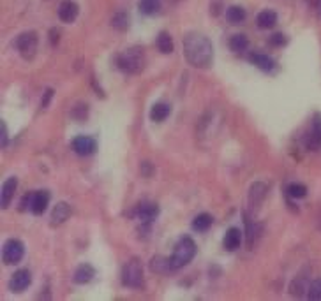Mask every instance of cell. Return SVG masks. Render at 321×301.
<instances>
[{"label": "cell", "instance_id": "6da1fadb", "mask_svg": "<svg viewBox=\"0 0 321 301\" xmlns=\"http://www.w3.org/2000/svg\"><path fill=\"white\" fill-rule=\"evenodd\" d=\"M183 55L191 66L206 69L213 62V46L203 34L191 32L183 37Z\"/></svg>", "mask_w": 321, "mask_h": 301}, {"label": "cell", "instance_id": "7a4b0ae2", "mask_svg": "<svg viewBox=\"0 0 321 301\" xmlns=\"http://www.w3.org/2000/svg\"><path fill=\"white\" fill-rule=\"evenodd\" d=\"M147 64V56H145V49L140 46L129 48L124 53L117 56V66L120 71L127 72V74H138L145 69Z\"/></svg>", "mask_w": 321, "mask_h": 301}, {"label": "cell", "instance_id": "3957f363", "mask_svg": "<svg viewBox=\"0 0 321 301\" xmlns=\"http://www.w3.org/2000/svg\"><path fill=\"white\" fill-rule=\"evenodd\" d=\"M194 255H196V243H194L189 236H185V238H182L180 242L177 243L175 252L171 255L173 269H178V268H182V266L189 264V262L194 259Z\"/></svg>", "mask_w": 321, "mask_h": 301}, {"label": "cell", "instance_id": "277c9868", "mask_svg": "<svg viewBox=\"0 0 321 301\" xmlns=\"http://www.w3.org/2000/svg\"><path fill=\"white\" fill-rule=\"evenodd\" d=\"M122 282H124L125 287H131V289H140L141 285H143V266H141L140 259L132 257L131 261L124 266Z\"/></svg>", "mask_w": 321, "mask_h": 301}, {"label": "cell", "instance_id": "5b68a950", "mask_svg": "<svg viewBox=\"0 0 321 301\" xmlns=\"http://www.w3.org/2000/svg\"><path fill=\"white\" fill-rule=\"evenodd\" d=\"M37 44H39V37H37V34L32 32V30L20 34L16 39V48L25 60H32L34 56H36Z\"/></svg>", "mask_w": 321, "mask_h": 301}, {"label": "cell", "instance_id": "8992f818", "mask_svg": "<svg viewBox=\"0 0 321 301\" xmlns=\"http://www.w3.org/2000/svg\"><path fill=\"white\" fill-rule=\"evenodd\" d=\"M25 254V245L16 238H11L4 243L2 249V261L4 264H18Z\"/></svg>", "mask_w": 321, "mask_h": 301}, {"label": "cell", "instance_id": "52a82bcc", "mask_svg": "<svg viewBox=\"0 0 321 301\" xmlns=\"http://www.w3.org/2000/svg\"><path fill=\"white\" fill-rule=\"evenodd\" d=\"M305 146H307L309 150H314V152L321 148V115L319 113L314 115L311 131H309L307 136H305Z\"/></svg>", "mask_w": 321, "mask_h": 301}, {"label": "cell", "instance_id": "ba28073f", "mask_svg": "<svg viewBox=\"0 0 321 301\" xmlns=\"http://www.w3.org/2000/svg\"><path fill=\"white\" fill-rule=\"evenodd\" d=\"M71 146L78 155H82V157H89V155H92L95 152L97 143H95L94 138H89V136H78V138L72 139Z\"/></svg>", "mask_w": 321, "mask_h": 301}, {"label": "cell", "instance_id": "9c48e42d", "mask_svg": "<svg viewBox=\"0 0 321 301\" xmlns=\"http://www.w3.org/2000/svg\"><path fill=\"white\" fill-rule=\"evenodd\" d=\"M266 192H269V189H266L265 184H261V182H256V184L251 185L249 189V208L252 212H258L259 206L263 204V201H265L266 197Z\"/></svg>", "mask_w": 321, "mask_h": 301}, {"label": "cell", "instance_id": "30bf717a", "mask_svg": "<svg viewBox=\"0 0 321 301\" xmlns=\"http://www.w3.org/2000/svg\"><path fill=\"white\" fill-rule=\"evenodd\" d=\"M32 284V275L29 269H18L9 280V289L13 292H23L29 285Z\"/></svg>", "mask_w": 321, "mask_h": 301}, {"label": "cell", "instance_id": "8fae6325", "mask_svg": "<svg viewBox=\"0 0 321 301\" xmlns=\"http://www.w3.org/2000/svg\"><path fill=\"white\" fill-rule=\"evenodd\" d=\"M16 187H18V180L14 176L7 178L6 182L2 184V192H0V206L4 209L9 208L11 201L14 197V192H16Z\"/></svg>", "mask_w": 321, "mask_h": 301}, {"label": "cell", "instance_id": "7c38bea8", "mask_svg": "<svg viewBox=\"0 0 321 301\" xmlns=\"http://www.w3.org/2000/svg\"><path fill=\"white\" fill-rule=\"evenodd\" d=\"M78 13H79L78 4L72 2V0H64L59 7V18L64 23H72L78 18Z\"/></svg>", "mask_w": 321, "mask_h": 301}, {"label": "cell", "instance_id": "4fadbf2b", "mask_svg": "<svg viewBox=\"0 0 321 301\" xmlns=\"http://www.w3.org/2000/svg\"><path fill=\"white\" fill-rule=\"evenodd\" d=\"M223 245L228 252H235L236 249H240V245H242V231L238 227H229L226 234H224Z\"/></svg>", "mask_w": 321, "mask_h": 301}, {"label": "cell", "instance_id": "5bb4252c", "mask_svg": "<svg viewBox=\"0 0 321 301\" xmlns=\"http://www.w3.org/2000/svg\"><path fill=\"white\" fill-rule=\"evenodd\" d=\"M49 203V194L46 190H39V192L32 194V203H30V212L34 215H43L48 208Z\"/></svg>", "mask_w": 321, "mask_h": 301}, {"label": "cell", "instance_id": "9a60e30c", "mask_svg": "<svg viewBox=\"0 0 321 301\" xmlns=\"http://www.w3.org/2000/svg\"><path fill=\"white\" fill-rule=\"evenodd\" d=\"M138 219L141 220L143 224H150L155 217L159 215V206L154 203H141L140 206L136 208Z\"/></svg>", "mask_w": 321, "mask_h": 301}, {"label": "cell", "instance_id": "2e32d148", "mask_svg": "<svg viewBox=\"0 0 321 301\" xmlns=\"http://www.w3.org/2000/svg\"><path fill=\"white\" fill-rule=\"evenodd\" d=\"M69 217H71V206L67 203H64V201L57 203V206L51 212V224L53 226H60V224L66 222Z\"/></svg>", "mask_w": 321, "mask_h": 301}, {"label": "cell", "instance_id": "e0dca14e", "mask_svg": "<svg viewBox=\"0 0 321 301\" xmlns=\"http://www.w3.org/2000/svg\"><path fill=\"white\" fill-rule=\"evenodd\" d=\"M95 277V269L92 268L90 264H79L78 268H76L74 272V277H72V280L76 282V284H89V282L92 280V278Z\"/></svg>", "mask_w": 321, "mask_h": 301}, {"label": "cell", "instance_id": "ac0fdd59", "mask_svg": "<svg viewBox=\"0 0 321 301\" xmlns=\"http://www.w3.org/2000/svg\"><path fill=\"white\" fill-rule=\"evenodd\" d=\"M307 291H309V282L307 278L304 277H297L295 280L291 282V285H289V292H291V296H295V298H304V296H307Z\"/></svg>", "mask_w": 321, "mask_h": 301}, {"label": "cell", "instance_id": "d6986e66", "mask_svg": "<svg viewBox=\"0 0 321 301\" xmlns=\"http://www.w3.org/2000/svg\"><path fill=\"white\" fill-rule=\"evenodd\" d=\"M170 113H171L170 104H166V102H157V104L152 106L150 118H152V122H164L168 116H170Z\"/></svg>", "mask_w": 321, "mask_h": 301}, {"label": "cell", "instance_id": "ffe728a7", "mask_svg": "<svg viewBox=\"0 0 321 301\" xmlns=\"http://www.w3.org/2000/svg\"><path fill=\"white\" fill-rule=\"evenodd\" d=\"M256 21H258L259 28H272V26H275V23H277V14L270 9H265L258 14Z\"/></svg>", "mask_w": 321, "mask_h": 301}, {"label": "cell", "instance_id": "44dd1931", "mask_svg": "<svg viewBox=\"0 0 321 301\" xmlns=\"http://www.w3.org/2000/svg\"><path fill=\"white\" fill-rule=\"evenodd\" d=\"M150 269L155 273H166L173 269V264H171V257H163V255H157L150 261Z\"/></svg>", "mask_w": 321, "mask_h": 301}, {"label": "cell", "instance_id": "7402d4cb", "mask_svg": "<svg viewBox=\"0 0 321 301\" xmlns=\"http://www.w3.org/2000/svg\"><path fill=\"white\" fill-rule=\"evenodd\" d=\"M251 62L254 64L258 69H261V71H265V72L272 71L274 67H275V62H274L272 58H270L269 55H259V53H256V55H251Z\"/></svg>", "mask_w": 321, "mask_h": 301}, {"label": "cell", "instance_id": "603a6c76", "mask_svg": "<svg viewBox=\"0 0 321 301\" xmlns=\"http://www.w3.org/2000/svg\"><path fill=\"white\" fill-rule=\"evenodd\" d=\"M226 18H228L229 23H233V25L242 23V21L246 20V9H242L240 6H231V7H228Z\"/></svg>", "mask_w": 321, "mask_h": 301}, {"label": "cell", "instance_id": "cb8c5ba5", "mask_svg": "<svg viewBox=\"0 0 321 301\" xmlns=\"http://www.w3.org/2000/svg\"><path fill=\"white\" fill-rule=\"evenodd\" d=\"M212 222H213L212 215H208V213H200L198 217H194L193 227H194L196 231H200V232H205V231H208V229H210Z\"/></svg>", "mask_w": 321, "mask_h": 301}, {"label": "cell", "instance_id": "d4e9b609", "mask_svg": "<svg viewBox=\"0 0 321 301\" xmlns=\"http://www.w3.org/2000/svg\"><path fill=\"white\" fill-rule=\"evenodd\" d=\"M157 48L164 55L173 53V39H171V36L168 32H160L157 36Z\"/></svg>", "mask_w": 321, "mask_h": 301}, {"label": "cell", "instance_id": "484cf974", "mask_svg": "<svg viewBox=\"0 0 321 301\" xmlns=\"http://www.w3.org/2000/svg\"><path fill=\"white\" fill-rule=\"evenodd\" d=\"M247 46H249V41H247V37L244 36V34H236V36H233L231 39H229V49L235 53L246 51Z\"/></svg>", "mask_w": 321, "mask_h": 301}, {"label": "cell", "instance_id": "4316f807", "mask_svg": "<svg viewBox=\"0 0 321 301\" xmlns=\"http://www.w3.org/2000/svg\"><path fill=\"white\" fill-rule=\"evenodd\" d=\"M246 226H247V247L252 249V245L256 243V239L261 234V226L259 224H252L249 219H246Z\"/></svg>", "mask_w": 321, "mask_h": 301}, {"label": "cell", "instance_id": "83f0119b", "mask_svg": "<svg viewBox=\"0 0 321 301\" xmlns=\"http://www.w3.org/2000/svg\"><path fill=\"white\" fill-rule=\"evenodd\" d=\"M112 26L117 30H120V32L127 30L129 28V14L125 13V11H118V13H115L112 18Z\"/></svg>", "mask_w": 321, "mask_h": 301}, {"label": "cell", "instance_id": "f1b7e54d", "mask_svg": "<svg viewBox=\"0 0 321 301\" xmlns=\"http://www.w3.org/2000/svg\"><path fill=\"white\" fill-rule=\"evenodd\" d=\"M138 7H140V11L143 14H148V16H150V14H155L160 9V2L159 0H140Z\"/></svg>", "mask_w": 321, "mask_h": 301}, {"label": "cell", "instance_id": "f546056e", "mask_svg": "<svg viewBox=\"0 0 321 301\" xmlns=\"http://www.w3.org/2000/svg\"><path fill=\"white\" fill-rule=\"evenodd\" d=\"M286 192H288V196L293 197V199H302V197L307 196V187L302 184H291Z\"/></svg>", "mask_w": 321, "mask_h": 301}, {"label": "cell", "instance_id": "4dcf8cb0", "mask_svg": "<svg viewBox=\"0 0 321 301\" xmlns=\"http://www.w3.org/2000/svg\"><path fill=\"white\" fill-rule=\"evenodd\" d=\"M307 298L319 301L321 299V278H316L314 282L309 284V291H307Z\"/></svg>", "mask_w": 321, "mask_h": 301}, {"label": "cell", "instance_id": "1f68e13d", "mask_svg": "<svg viewBox=\"0 0 321 301\" xmlns=\"http://www.w3.org/2000/svg\"><path fill=\"white\" fill-rule=\"evenodd\" d=\"M71 116L76 118V120H85V118L89 116V106H87V104H78L74 109H72Z\"/></svg>", "mask_w": 321, "mask_h": 301}, {"label": "cell", "instance_id": "d6a6232c", "mask_svg": "<svg viewBox=\"0 0 321 301\" xmlns=\"http://www.w3.org/2000/svg\"><path fill=\"white\" fill-rule=\"evenodd\" d=\"M286 43H288V39H286L284 34H274V36L270 37V44H272V46H275V48L284 46Z\"/></svg>", "mask_w": 321, "mask_h": 301}, {"label": "cell", "instance_id": "836d02e7", "mask_svg": "<svg viewBox=\"0 0 321 301\" xmlns=\"http://www.w3.org/2000/svg\"><path fill=\"white\" fill-rule=\"evenodd\" d=\"M51 97H53V90H51V88H48V90L44 92L43 101H41V108H43V109L48 108V104H49V101H51Z\"/></svg>", "mask_w": 321, "mask_h": 301}, {"label": "cell", "instance_id": "e575fe53", "mask_svg": "<svg viewBox=\"0 0 321 301\" xmlns=\"http://www.w3.org/2000/svg\"><path fill=\"white\" fill-rule=\"evenodd\" d=\"M210 13H212L213 16H217V14L221 13V0H213V2L210 4Z\"/></svg>", "mask_w": 321, "mask_h": 301}, {"label": "cell", "instance_id": "d590c367", "mask_svg": "<svg viewBox=\"0 0 321 301\" xmlns=\"http://www.w3.org/2000/svg\"><path fill=\"white\" fill-rule=\"evenodd\" d=\"M2 148H6L7 146V139H9V136H7V127H6V124L2 122Z\"/></svg>", "mask_w": 321, "mask_h": 301}, {"label": "cell", "instance_id": "8d00e7d4", "mask_svg": "<svg viewBox=\"0 0 321 301\" xmlns=\"http://www.w3.org/2000/svg\"><path fill=\"white\" fill-rule=\"evenodd\" d=\"M49 36H51V37H49V41H51V44H53V46H55V44H59V37H60V34L57 32L55 28H53L51 32H49Z\"/></svg>", "mask_w": 321, "mask_h": 301}, {"label": "cell", "instance_id": "74e56055", "mask_svg": "<svg viewBox=\"0 0 321 301\" xmlns=\"http://www.w3.org/2000/svg\"><path fill=\"white\" fill-rule=\"evenodd\" d=\"M307 4H311V6H316V4H319L321 0H305Z\"/></svg>", "mask_w": 321, "mask_h": 301}, {"label": "cell", "instance_id": "f35d334b", "mask_svg": "<svg viewBox=\"0 0 321 301\" xmlns=\"http://www.w3.org/2000/svg\"><path fill=\"white\" fill-rule=\"evenodd\" d=\"M318 227H319V231H321V212H319V215H318Z\"/></svg>", "mask_w": 321, "mask_h": 301}, {"label": "cell", "instance_id": "ab89813d", "mask_svg": "<svg viewBox=\"0 0 321 301\" xmlns=\"http://www.w3.org/2000/svg\"><path fill=\"white\" fill-rule=\"evenodd\" d=\"M319 7H321V4H319Z\"/></svg>", "mask_w": 321, "mask_h": 301}]
</instances>
